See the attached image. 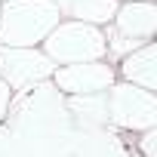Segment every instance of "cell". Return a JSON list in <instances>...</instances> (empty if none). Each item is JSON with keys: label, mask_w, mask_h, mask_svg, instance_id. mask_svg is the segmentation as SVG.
I'll use <instances>...</instances> for the list:
<instances>
[{"label": "cell", "mask_w": 157, "mask_h": 157, "mask_svg": "<svg viewBox=\"0 0 157 157\" xmlns=\"http://www.w3.org/2000/svg\"><path fill=\"white\" fill-rule=\"evenodd\" d=\"M62 22L52 0H3L0 3V46L34 49Z\"/></svg>", "instance_id": "obj_1"}, {"label": "cell", "mask_w": 157, "mask_h": 157, "mask_svg": "<svg viewBox=\"0 0 157 157\" xmlns=\"http://www.w3.org/2000/svg\"><path fill=\"white\" fill-rule=\"evenodd\" d=\"M52 65H80V62H105L108 56V43H105V31L96 25H83V22H59L40 49Z\"/></svg>", "instance_id": "obj_2"}, {"label": "cell", "mask_w": 157, "mask_h": 157, "mask_svg": "<svg viewBox=\"0 0 157 157\" xmlns=\"http://www.w3.org/2000/svg\"><path fill=\"white\" fill-rule=\"evenodd\" d=\"M139 148L145 157H157V129H145L139 139Z\"/></svg>", "instance_id": "obj_10"}, {"label": "cell", "mask_w": 157, "mask_h": 157, "mask_svg": "<svg viewBox=\"0 0 157 157\" xmlns=\"http://www.w3.org/2000/svg\"><path fill=\"white\" fill-rule=\"evenodd\" d=\"M120 3V0H117ZM126 3H154V0H126Z\"/></svg>", "instance_id": "obj_12"}, {"label": "cell", "mask_w": 157, "mask_h": 157, "mask_svg": "<svg viewBox=\"0 0 157 157\" xmlns=\"http://www.w3.org/2000/svg\"><path fill=\"white\" fill-rule=\"evenodd\" d=\"M68 108L80 117L83 123H108V102H105V93H96V96H71Z\"/></svg>", "instance_id": "obj_9"}, {"label": "cell", "mask_w": 157, "mask_h": 157, "mask_svg": "<svg viewBox=\"0 0 157 157\" xmlns=\"http://www.w3.org/2000/svg\"><path fill=\"white\" fill-rule=\"evenodd\" d=\"M105 102H108V120L120 129L145 132L157 126L154 93H145L132 83H114L111 90H105Z\"/></svg>", "instance_id": "obj_4"}, {"label": "cell", "mask_w": 157, "mask_h": 157, "mask_svg": "<svg viewBox=\"0 0 157 157\" xmlns=\"http://www.w3.org/2000/svg\"><path fill=\"white\" fill-rule=\"evenodd\" d=\"M52 71H56V65L37 46L34 49L0 46V80H3L10 90H16L19 96H25L37 83H46L52 77Z\"/></svg>", "instance_id": "obj_5"}, {"label": "cell", "mask_w": 157, "mask_h": 157, "mask_svg": "<svg viewBox=\"0 0 157 157\" xmlns=\"http://www.w3.org/2000/svg\"><path fill=\"white\" fill-rule=\"evenodd\" d=\"M52 86L65 96H96L117 83V74L108 62H80V65H62L52 71Z\"/></svg>", "instance_id": "obj_6"}, {"label": "cell", "mask_w": 157, "mask_h": 157, "mask_svg": "<svg viewBox=\"0 0 157 157\" xmlns=\"http://www.w3.org/2000/svg\"><path fill=\"white\" fill-rule=\"evenodd\" d=\"M10 93H13V90L0 80V120H3V114H10Z\"/></svg>", "instance_id": "obj_11"}, {"label": "cell", "mask_w": 157, "mask_h": 157, "mask_svg": "<svg viewBox=\"0 0 157 157\" xmlns=\"http://www.w3.org/2000/svg\"><path fill=\"white\" fill-rule=\"evenodd\" d=\"M120 77H123V83H132V86H139L145 93H154L157 90V46L145 43L136 52L123 56Z\"/></svg>", "instance_id": "obj_7"}, {"label": "cell", "mask_w": 157, "mask_h": 157, "mask_svg": "<svg viewBox=\"0 0 157 157\" xmlns=\"http://www.w3.org/2000/svg\"><path fill=\"white\" fill-rule=\"evenodd\" d=\"M154 28H157V6L154 3H123L114 13L108 34H105L108 52H114V56L136 52L139 46L151 43Z\"/></svg>", "instance_id": "obj_3"}, {"label": "cell", "mask_w": 157, "mask_h": 157, "mask_svg": "<svg viewBox=\"0 0 157 157\" xmlns=\"http://www.w3.org/2000/svg\"><path fill=\"white\" fill-rule=\"evenodd\" d=\"M56 10L68 16L71 22H83V25H111L114 13L120 10L117 0H52Z\"/></svg>", "instance_id": "obj_8"}]
</instances>
